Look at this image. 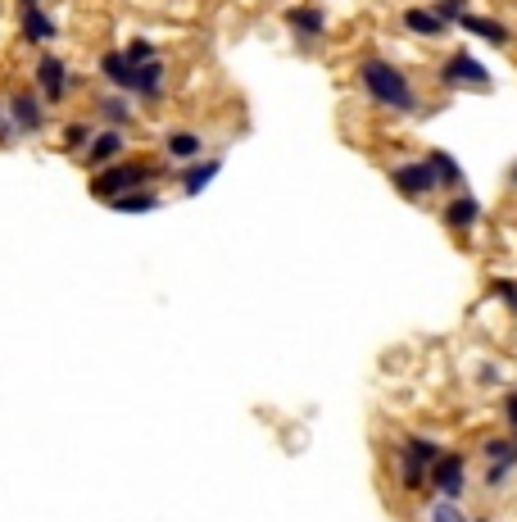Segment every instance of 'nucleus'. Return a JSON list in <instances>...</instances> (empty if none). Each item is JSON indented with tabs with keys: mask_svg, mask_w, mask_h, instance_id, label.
<instances>
[{
	"mask_svg": "<svg viewBox=\"0 0 517 522\" xmlns=\"http://www.w3.org/2000/svg\"><path fill=\"white\" fill-rule=\"evenodd\" d=\"M431 482H436L440 495H463V482H468V468H463V454H440L436 463H431Z\"/></svg>",
	"mask_w": 517,
	"mask_h": 522,
	"instance_id": "obj_6",
	"label": "nucleus"
},
{
	"mask_svg": "<svg viewBox=\"0 0 517 522\" xmlns=\"http://www.w3.org/2000/svg\"><path fill=\"white\" fill-rule=\"evenodd\" d=\"M37 87L46 100H64V87H69V69H64V60H55V55H46V60L37 64Z\"/></svg>",
	"mask_w": 517,
	"mask_h": 522,
	"instance_id": "obj_9",
	"label": "nucleus"
},
{
	"mask_svg": "<svg viewBox=\"0 0 517 522\" xmlns=\"http://www.w3.org/2000/svg\"><path fill=\"white\" fill-rule=\"evenodd\" d=\"M504 414H508V427H513V432H517V391L504 400Z\"/></svg>",
	"mask_w": 517,
	"mask_h": 522,
	"instance_id": "obj_28",
	"label": "nucleus"
},
{
	"mask_svg": "<svg viewBox=\"0 0 517 522\" xmlns=\"http://www.w3.org/2000/svg\"><path fill=\"white\" fill-rule=\"evenodd\" d=\"M286 23H291L300 37H322V28H327V14L313 10V5H295V10H286Z\"/></svg>",
	"mask_w": 517,
	"mask_h": 522,
	"instance_id": "obj_12",
	"label": "nucleus"
},
{
	"mask_svg": "<svg viewBox=\"0 0 517 522\" xmlns=\"http://www.w3.org/2000/svg\"><path fill=\"white\" fill-rule=\"evenodd\" d=\"M123 55H127V60H132V64H146V60H155V46H150L146 37H132V41H127V50H123Z\"/></svg>",
	"mask_w": 517,
	"mask_h": 522,
	"instance_id": "obj_25",
	"label": "nucleus"
},
{
	"mask_svg": "<svg viewBox=\"0 0 517 522\" xmlns=\"http://www.w3.org/2000/svg\"><path fill=\"white\" fill-rule=\"evenodd\" d=\"M486 459H490L486 482L490 486L508 482V473L517 468V436H495V441H486Z\"/></svg>",
	"mask_w": 517,
	"mask_h": 522,
	"instance_id": "obj_7",
	"label": "nucleus"
},
{
	"mask_svg": "<svg viewBox=\"0 0 517 522\" xmlns=\"http://www.w3.org/2000/svg\"><path fill=\"white\" fill-rule=\"evenodd\" d=\"M440 82L445 87H490V69L477 60V55H468V50H454L445 64H440Z\"/></svg>",
	"mask_w": 517,
	"mask_h": 522,
	"instance_id": "obj_5",
	"label": "nucleus"
},
{
	"mask_svg": "<svg viewBox=\"0 0 517 522\" xmlns=\"http://www.w3.org/2000/svg\"><path fill=\"white\" fill-rule=\"evenodd\" d=\"M459 28L463 32H472V37H481V41H490V46H508L513 41V32H508V23H499V19H490V14H463L459 19Z\"/></svg>",
	"mask_w": 517,
	"mask_h": 522,
	"instance_id": "obj_8",
	"label": "nucleus"
},
{
	"mask_svg": "<svg viewBox=\"0 0 517 522\" xmlns=\"http://www.w3.org/2000/svg\"><path fill=\"white\" fill-rule=\"evenodd\" d=\"M431 10L440 14V19L445 23H459L463 14H468V0H436V5H431Z\"/></svg>",
	"mask_w": 517,
	"mask_h": 522,
	"instance_id": "obj_24",
	"label": "nucleus"
},
{
	"mask_svg": "<svg viewBox=\"0 0 517 522\" xmlns=\"http://www.w3.org/2000/svg\"><path fill=\"white\" fill-rule=\"evenodd\" d=\"M436 459H440V445L422 441V436H409V441H404V454H400V482L409 486V491H418L431 477V463Z\"/></svg>",
	"mask_w": 517,
	"mask_h": 522,
	"instance_id": "obj_3",
	"label": "nucleus"
},
{
	"mask_svg": "<svg viewBox=\"0 0 517 522\" xmlns=\"http://www.w3.org/2000/svg\"><path fill=\"white\" fill-rule=\"evenodd\" d=\"M91 137H96V132H91L87 123H69V128H64V150H87Z\"/></svg>",
	"mask_w": 517,
	"mask_h": 522,
	"instance_id": "obj_23",
	"label": "nucleus"
},
{
	"mask_svg": "<svg viewBox=\"0 0 517 522\" xmlns=\"http://www.w3.org/2000/svg\"><path fill=\"white\" fill-rule=\"evenodd\" d=\"M132 91H137L141 100H155L159 91H164V64H159V55L155 60H146V64H137V87Z\"/></svg>",
	"mask_w": 517,
	"mask_h": 522,
	"instance_id": "obj_14",
	"label": "nucleus"
},
{
	"mask_svg": "<svg viewBox=\"0 0 517 522\" xmlns=\"http://www.w3.org/2000/svg\"><path fill=\"white\" fill-rule=\"evenodd\" d=\"M218 168H223L218 159H209V164H196V168H186V173H182V191H186V196H200V191H205L209 182L218 178Z\"/></svg>",
	"mask_w": 517,
	"mask_h": 522,
	"instance_id": "obj_18",
	"label": "nucleus"
},
{
	"mask_svg": "<svg viewBox=\"0 0 517 522\" xmlns=\"http://www.w3.org/2000/svg\"><path fill=\"white\" fill-rule=\"evenodd\" d=\"M114 209L118 214H150V209H159V196L155 191H132V196H118Z\"/></svg>",
	"mask_w": 517,
	"mask_h": 522,
	"instance_id": "obj_20",
	"label": "nucleus"
},
{
	"mask_svg": "<svg viewBox=\"0 0 517 522\" xmlns=\"http://www.w3.org/2000/svg\"><path fill=\"white\" fill-rule=\"evenodd\" d=\"M168 155L173 159H196L200 155V137L196 132H168Z\"/></svg>",
	"mask_w": 517,
	"mask_h": 522,
	"instance_id": "obj_21",
	"label": "nucleus"
},
{
	"mask_svg": "<svg viewBox=\"0 0 517 522\" xmlns=\"http://www.w3.org/2000/svg\"><path fill=\"white\" fill-rule=\"evenodd\" d=\"M391 182H395V191H400V196H409V200H422V196H431V191L440 187L431 159H409V164H395L391 168Z\"/></svg>",
	"mask_w": 517,
	"mask_h": 522,
	"instance_id": "obj_4",
	"label": "nucleus"
},
{
	"mask_svg": "<svg viewBox=\"0 0 517 522\" xmlns=\"http://www.w3.org/2000/svg\"><path fill=\"white\" fill-rule=\"evenodd\" d=\"M404 28H409L413 37H440V32H449V23L440 19L436 10H422V5H413V10H404Z\"/></svg>",
	"mask_w": 517,
	"mask_h": 522,
	"instance_id": "obj_11",
	"label": "nucleus"
},
{
	"mask_svg": "<svg viewBox=\"0 0 517 522\" xmlns=\"http://www.w3.org/2000/svg\"><path fill=\"white\" fill-rule=\"evenodd\" d=\"M508 182H513V187H517V164H513V173H508Z\"/></svg>",
	"mask_w": 517,
	"mask_h": 522,
	"instance_id": "obj_29",
	"label": "nucleus"
},
{
	"mask_svg": "<svg viewBox=\"0 0 517 522\" xmlns=\"http://www.w3.org/2000/svg\"><path fill=\"white\" fill-rule=\"evenodd\" d=\"M23 5H37V0H23Z\"/></svg>",
	"mask_w": 517,
	"mask_h": 522,
	"instance_id": "obj_30",
	"label": "nucleus"
},
{
	"mask_svg": "<svg viewBox=\"0 0 517 522\" xmlns=\"http://www.w3.org/2000/svg\"><path fill=\"white\" fill-rule=\"evenodd\" d=\"M10 109H14V123H19L23 132H37L41 123H46V114H41V100L28 96V91H23V96H14Z\"/></svg>",
	"mask_w": 517,
	"mask_h": 522,
	"instance_id": "obj_15",
	"label": "nucleus"
},
{
	"mask_svg": "<svg viewBox=\"0 0 517 522\" xmlns=\"http://www.w3.org/2000/svg\"><path fill=\"white\" fill-rule=\"evenodd\" d=\"M431 168H436V178H440V187H459L463 182V168H459V159L454 155H445V150H431Z\"/></svg>",
	"mask_w": 517,
	"mask_h": 522,
	"instance_id": "obj_19",
	"label": "nucleus"
},
{
	"mask_svg": "<svg viewBox=\"0 0 517 522\" xmlns=\"http://www.w3.org/2000/svg\"><path fill=\"white\" fill-rule=\"evenodd\" d=\"M100 114H105L109 123H127V119H132V105H127L123 96H105V100H100Z\"/></svg>",
	"mask_w": 517,
	"mask_h": 522,
	"instance_id": "obj_22",
	"label": "nucleus"
},
{
	"mask_svg": "<svg viewBox=\"0 0 517 522\" xmlns=\"http://www.w3.org/2000/svg\"><path fill=\"white\" fill-rule=\"evenodd\" d=\"M359 78H363V87H368V96L377 100V105L400 109V114H413V109H418V91H413V82L404 78L395 64H386V60H363V64H359Z\"/></svg>",
	"mask_w": 517,
	"mask_h": 522,
	"instance_id": "obj_1",
	"label": "nucleus"
},
{
	"mask_svg": "<svg viewBox=\"0 0 517 522\" xmlns=\"http://www.w3.org/2000/svg\"><path fill=\"white\" fill-rule=\"evenodd\" d=\"M445 223L454 227V232H472V227L481 223V205L472 196H454L445 205Z\"/></svg>",
	"mask_w": 517,
	"mask_h": 522,
	"instance_id": "obj_10",
	"label": "nucleus"
},
{
	"mask_svg": "<svg viewBox=\"0 0 517 522\" xmlns=\"http://www.w3.org/2000/svg\"><path fill=\"white\" fill-rule=\"evenodd\" d=\"M495 296L517 314V282H513V277H499V282H495Z\"/></svg>",
	"mask_w": 517,
	"mask_h": 522,
	"instance_id": "obj_27",
	"label": "nucleus"
},
{
	"mask_svg": "<svg viewBox=\"0 0 517 522\" xmlns=\"http://www.w3.org/2000/svg\"><path fill=\"white\" fill-rule=\"evenodd\" d=\"M100 69H105V78L114 82V87H123V91H132L137 87V64L127 60V55H105V60H100Z\"/></svg>",
	"mask_w": 517,
	"mask_h": 522,
	"instance_id": "obj_13",
	"label": "nucleus"
},
{
	"mask_svg": "<svg viewBox=\"0 0 517 522\" xmlns=\"http://www.w3.org/2000/svg\"><path fill=\"white\" fill-rule=\"evenodd\" d=\"M155 178H159L155 164H114V168H105V173L91 182V196L118 200V196H132V191H146Z\"/></svg>",
	"mask_w": 517,
	"mask_h": 522,
	"instance_id": "obj_2",
	"label": "nucleus"
},
{
	"mask_svg": "<svg viewBox=\"0 0 517 522\" xmlns=\"http://www.w3.org/2000/svg\"><path fill=\"white\" fill-rule=\"evenodd\" d=\"M431 522H468V518H463V509H459V504H454V500H449V495H445V500H440L436 509H431Z\"/></svg>",
	"mask_w": 517,
	"mask_h": 522,
	"instance_id": "obj_26",
	"label": "nucleus"
},
{
	"mask_svg": "<svg viewBox=\"0 0 517 522\" xmlns=\"http://www.w3.org/2000/svg\"><path fill=\"white\" fill-rule=\"evenodd\" d=\"M123 132H114V128H105V132H96V137H91V146H87V159L91 164H109V159L118 155V150H123Z\"/></svg>",
	"mask_w": 517,
	"mask_h": 522,
	"instance_id": "obj_16",
	"label": "nucleus"
},
{
	"mask_svg": "<svg viewBox=\"0 0 517 522\" xmlns=\"http://www.w3.org/2000/svg\"><path fill=\"white\" fill-rule=\"evenodd\" d=\"M55 19H50V14H41L37 5H28V10H23V37L28 41H55Z\"/></svg>",
	"mask_w": 517,
	"mask_h": 522,
	"instance_id": "obj_17",
	"label": "nucleus"
}]
</instances>
